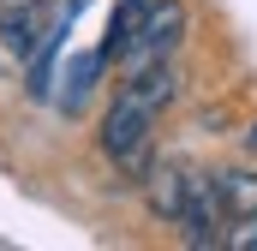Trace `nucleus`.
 I'll return each mask as SVG.
<instances>
[{
  "mask_svg": "<svg viewBox=\"0 0 257 251\" xmlns=\"http://www.w3.org/2000/svg\"><path fill=\"white\" fill-rule=\"evenodd\" d=\"M180 36H186V6H180V0H150L144 18H138V36H132V48H126V60H120V66H126V72H144V66L174 60Z\"/></svg>",
  "mask_w": 257,
  "mask_h": 251,
  "instance_id": "2",
  "label": "nucleus"
},
{
  "mask_svg": "<svg viewBox=\"0 0 257 251\" xmlns=\"http://www.w3.org/2000/svg\"><path fill=\"white\" fill-rule=\"evenodd\" d=\"M251 150H257V126H251Z\"/></svg>",
  "mask_w": 257,
  "mask_h": 251,
  "instance_id": "8",
  "label": "nucleus"
},
{
  "mask_svg": "<svg viewBox=\"0 0 257 251\" xmlns=\"http://www.w3.org/2000/svg\"><path fill=\"white\" fill-rule=\"evenodd\" d=\"M174 90H180L174 60L126 72V84H120V96H114V108H108V120H102V156H108L126 180H144V174L156 168V120H162V108L174 102Z\"/></svg>",
  "mask_w": 257,
  "mask_h": 251,
  "instance_id": "1",
  "label": "nucleus"
},
{
  "mask_svg": "<svg viewBox=\"0 0 257 251\" xmlns=\"http://www.w3.org/2000/svg\"><path fill=\"white\" fill-rule=\"evenodd\" d=\"M102 48H90V54H78V60H72V72H66V90H60V108L66 114H78V108H84V96H90V84H96V72H102Z\"/></svg>",
  "mask_w": 257,
  "mask_h": 251,
  "instance_id": "6",
  "label": "nucleus"
},
{
  "mask_svg": "<svg viewBox=\"0 0 257 251\" xmlns=\"http://www.w3.org/2000/svg\"><path fill=\"white\" fill-rule=\"evenodd\" d=\"M144 6L150 0H120L114 6V18H108V36H102V60L114 66V60H126V48H132V36H138V18H144Z\"/></svg>",
  "mask_w": 257,
  "mask_h": 251,
  "instance_id": "5",
  "label": "nucleus"
},
{
  "mask_svg": "<svg viewBox=\"0 0 257 251\" xmlns=\"http://www.w3.org/2000/svg\"><path fill=\"white\" fill-rule=\"evenodd\" d=\"M48 24H54V0H0V42L18 60H30L42 48Z\"/></svg>",
  "mask_w": 257,
  "mask_h": 251,
  "instance_id": "3",
  "label": "nucleus"
},
{
  "mask_svg": "<svg viewBox=\"0 0 257 251\" xmlns=\"http://www.w3.org/2000/svg\"><path fill=\"white\" fill-rule=\"evenodd\" d=\"M221 203H227V221H257V174H221Z\"/></svg>",
  "mask_w": 257,
  "mask_h": 251,
  "instance_id": "7",
  "label": "nucleus"
},
{
  "mask_svg": "<svg viewBox=\"0 0 257 251\" xmlns=\"http://www.w3.org/2000/svg\"><path fill=\"white\" fill-rule=\"evenodd\" d=\"M192 180L186 168H150L144 174V191H150V209L162 215V221H174L180 227V215H186V197H192Z\"/></svg>",
  "mask_w": 257,
  "mask_h": 251,
  "instance_id": "4",
  "label": "nucleus"
}]
</instances>
